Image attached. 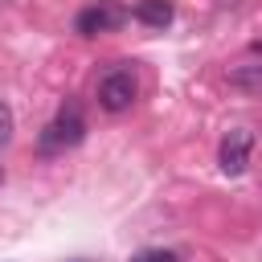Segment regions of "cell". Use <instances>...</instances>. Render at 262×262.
I'll return each mask as SVG.
<instances>
[{
    "instance_id": "cell-1",
    "label": "cell",
    "mask_w": 262,
    "mask_h": 262,
    "mask_svg": "<svg viewBox=\"0 0 262 262\" xmlns=\"http://www.w3.org/2000/svg\"><path fill=\"white\" fill-rule=\"evenodd\" d=\"M82 135H86V119H82V111L74 106V102H66L57 115H53V123H45V131H41V151L45 156H53V151H66V147H74V143H82Z\"/></svg>"
},
{
    "instance_id": "cell-2",
    "label": "cell",
    "mask_w": 262,
    "mask_h": 262,
    "mask_svg": "<svg viewBox=\"0 0 262 262\" xmlns=\"http://www.w3.org/2000/svg\"><path fill=\"white\" fill-rule=\"evenodd\" d=\"M123 20H127V8H123V4L98 0V4H90V8H82V12L74 16V33H78V37H98V33H115Z\"/></svg>"
},
{
    "instance_id": "cell-3",
    "label": "cell",
    "mask_w": 262,
    "mask_h": 262,
    "mask_svg": "<svg viewBox=\"0 0 262 262\" xmlns=\"http://www.w3.org/2000/svg\"><path fill=\"white\" fill-rule=\"evenodd\" d=\"M135 98H139V82H135L131 70H111V74L98 82V106L111 111V115L127 111Z\"/></svg>"
},
{
    "instance_id": "cell-4",
    "label": "cell",
    "mask_w": 262,
    "mask_h": 262,
    "mask_svg": "<svg viewBox=\"0 0 262 262\" xmlns=\"http://www.w3.org/2000/svg\"><path fill=\"white\" fill-rule=\"evenodd\" d=\"M250 147H254V135H250L246 127H233V131L221 139V151H217V160H221V172H225V176H237V172H246V164H250Z\"/></svg>"
},
{
    "instance_id": "cell-5",
    "label": "cell",
    "mask_w": 262,
    "mask_h": 262,
    "mask_svg": "<svg viewBox=\"0 0 262 262\" xmlns=\"http://www.w3.org/2000/svg\"><path fill=\"white\" fill-rule=\"evenodd\" d=\"M172 0H139L135 4V20L139 25H147V29H164L168 20H172Z\"/></svg>"
},
{
    "instance_id": "cell-6",
    "label": "cell",
    "mask_w": 262,
    "mask_h": 262,
    "mask_svg": "<svg viewBox=\"0 0 262 262\" xmlns=\"http://www.w3.org/2000/svg\"><path fill=\"white\" fill-rule=\"evenodd\" d=\"M229 82L242 90H262V66H237L229 70Z\"/></svg>"
},
{
    "instance_id": "cell-7",
    "label": "cell",
    "mask_w": 262,
    "mask_h": 262,
    "mask_svg": "<svg viewBox=\"0 0 262 262\" xmlns=\"http://www.w3.org/2000/svg\"><path fill=\"white\" fill-rule=\"evenodd\" d=\"M8 139H12V106L0 98V147H4Z\"/></svg>"
},
{
    "instance_id": "cell-8",
    "label": "cell",
    "mask_w": 262,
    "mask_h": 262,
    "mask_svg": "<svg viewBox=\"0 0 262 262\" xmlns=\"http://www.w3.org/2000/svg\"><path fill=\"white\" fill-rule=\"evenodd\" d=\"M131 262H176V254H172V250H143V254H135Z\"/></svg>"
},
{
    "instance_id": "cell-9",
    "label": "cell",
    "mask_w": 262,
    "mask_h": 262,
    "mask_svg": "<svg viewBox=\"0 0 262 262\" xmlns=\"http://www.w3.org/2000/svg\"><path fill=\"white\" fill-rule=\"evenodd\" d=\"M250 49H254V53H258V57H262V37H258V41H254V45H250Z\"/></svg>"
},
{
    "instance_id": "cell-10",
    "label": "cell",
    "mask_w": 262,
    "mask_h": 262,
    "mask_svg": "<svg viewBox=\"0 0 262 262\" xmlns=\"http://www.w3.org/2000/svg\"><path fill=\"white\" fill-rule=\"evenodd\" d=\"M0 184H4V168H0Z\"/></svg>"
}]
</instances>
